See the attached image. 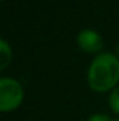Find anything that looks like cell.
<instances>
[{"label":"cell","mask_w":119,"mask_h":121,"mask_svg":"<svg viewBox=\"0 0 119 121\" xmlns=\"http://www.w3.org/2000/svg\"><path fill=\"white\" fill-rule=\"evenodd\" d=\"M88 85L95 91H107L119 82V59L112 54H101L92 60L87 75Z\"/></svg>","instance_id":"cell-1"},{"label":"cell","mask_w":119,"mask_h":121,"mask_svg":"<svg viewBox=\"0 0 119 121\" xmlns=\"http://www.w3.org/2000/svg\"><path fill=\"white\" fill-rule=\"evenodd\" d=\"M116 121H119V120H116Z\"/></svg>","instance_id":"cell-8"},{"label":"cell","mask_w":119,"mask_h":121,"mask_svg":"<svg viewBox=\"0 0 119 121\" xmlns=\"http://www.w3.org/2000/svg\"><path fill=\"white\" fill-rule=\"evenodd\" d=\"M118 54H119V47H118Z\"/></svg>","instance_id":"cell-7"},{"label":"cell","mask_w":119,"mask_h":121,"mask_svg":"<svg viewBox=\"0 0 119 121\" xmlns=\"http://www.w3.org/2000/svg\"><path fill=\"white\" fill-rule=\"evenodd\" d=\"M109 106H111L114 113L119 114V87H116L111 93V96H109Z\"/></svg>","instance_id":"cell-5"},{"label":"cell","mask_w":119,"mask_h":121,"mask_svg":"<svg viewBox=\"0 0 119 121\" xmlns=\"http://www.w3.org/2000/svg\"><path fill=\"white\" fill-rule=\"evenodd\" d=\"M0 56H1L0 69H4L10 63V60H11V49H10V47L7 45V42L4 39L0 41Z\"/></svg>","instance_id":"cell-4"},{"label":"cell","mask_w":119,"mask_h":121,"mask_svg":"<svg viewBox=\"0 0 119 121\" xmlns=\"http://www.w3.org/2000/svg\"><path fill=\"white\" fill-rule=\"evenodd\" d=\"M87 121H112L107 114H94V116H91Z\"/></svg>","instance_id":"cell-6"},{"label":"cell","mask_w":119,"mask_h":121,"mask_svg":"<svg viewBox=\"0 0 119 121\" xmlns=\"http://www.w3.org/2000/svg\"><path fill=\"white\" fill-rule=\"evenodd\" d=\"M24 99L23 86L11 79V78H3L0 79V110L3 113L16 110Z\"/></svg>","instance_id":"cell-2"},{"label":"cell","mask_w":119,"mask_h":121,"mask_svg":"<svg viewBox=\"0 0 119 121\" xmlns=\"http://www.w3.org/2000/svg\"><path fill=\"white\" fill-rule=\"evenodd\" d=\"M77 44L84 52H98L102 49L104 42L98 32L92 30H83L77 35Z\"/></svg>","instance_id":"cell-3"}]
</instances>
